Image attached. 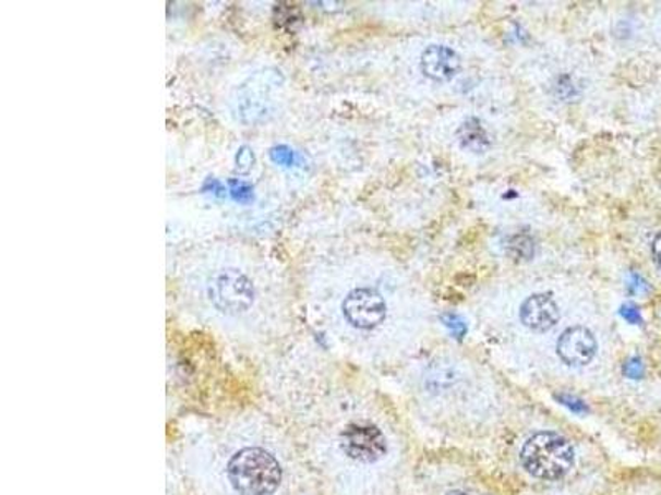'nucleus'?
<instances>
[{
	"label": "nucleus",
	"instance_id": "6",
	"mask_svg": "<svg viewBox=\"0 0 661 495\" xmlns=\"http://www.w3.org/2000/svg\"><path fill=\"white\" fill-rule=\"evenodd\" d=\"M342 314L354 329L372 330L384 323L387 307L374 289H354L342 302Z\"/></svg>",
	"mask_w": 661,
	"mask_h": 495
},
{
	"label": "nucleus",
	"instance_id": "7",
	"mask_svg": "<svg viewBox=\"0 0 661 495\" xmlns=\"http://www.w3.org/2000/svg\"><path fill=\"white\" fill-rule=\"evenodd\" d=\"M596 337L586 327H570L557 342V353L567 365H586L596 355Z\"/></svg>",
	"mask_w": 661,
	"mask_h": 495
},
{
	"label": "nucleus",
	"instance_id": "14",
	"mask_svg": "<svg viewBox=\"0 0 661 495\" xmlns=\"http://www.w3.org/2000/svg\"><path fill=\"white\" fill-rule=\"evenodd\" d=\"M653 256L654 262L658 263V266L661 268V231L658 233V237L654 238L653 241Z\"/></svg>",
	"mask_w": 661,
	"mask_h": 495
},
{
	"label": "nucleus",
	"instance_id": "1",
	"mask_svg": "<svg viewBox=\"0 0 661 495\" xmlns=\"http://www.w3.org/2000/svg\"><path fill=\"white\" fill-rule=\"evenodd\" d=\"M182 455L205 495H308L295 439L252 411L192 431Z\"/></svg>",
	"mask_w": 661,
	"mask_h": 495
},
{
	"label": "nucleus",
	"instance_id": "11",
	"mask_svg": "<svg viewBox=\"0 0 661 495\" xmlns=\"http://www.w3.org/2000/svg\"><path fill=\"white\" fill-rule=\"evenodd\" d=\"M457 382V370L448 362H436L430 366L425 375V387L430 391H445Z\"/></svg>",
	"mask_w": 661,
	"mask_h": 495
},
{
	"label": "nucleus",
	"instance_id": "10",
	"mask_svg": "<svg viewBox=\"0 0 661 495\" xmlns=\"http://www.w3.org/2000/svg\"><path fill=\"white\" fill-rule=\"evenodd\" d=\"M457 137L464 149L471 150L474 154H483L491 146L490 136H488L480 119L477 118L467 119L458 130Z\"/></svg>",
	"mask_w": 661,
	"mask_h": 495
},
{
	"label": "nucleus",
	"instance_id": "3",
	"mask_svg": "<svg viewBox=\"0 0 661 495\" xmlns=\"http://www.w3.org/2000/svg\"><path fill=\"white\" fill-rule=\"evenodd\" d=\"M336 451L356 466H372L387 455V438L377 424L368 420H349L336 431Z\"/></svg>",
	"mask_w": 661,
	"mask_h": 495
},
{
	"label": "nucleus",
	"instance_id": "4",
	"mask_svg": "<svg viewBox=\"0 0 661 495\" xmlns=\"http://www.w3.org/2000/svg\"><path fill=\"white\" fill-rule=\"evenodd\" d=\"M207 299L215 313L226 319L239 321L255 304V286L243 273L223 269L208 281Z\"/></svg>",
	"mask_w": 661,
	"mask_h": 495
},
{
	"label": "nucleus",
	"instance_id": "13",
	"mask_svg": "<svg viewBox=\"0 0 661 495\" xmlns=\"http://www.w3.org/2000/svg\"><path fill=\"white\" fill-rule=\"evenodd\" d=\"M273 159L277 160L278 164H285V166H291L293 164V154L285 147H278L277 150L272 153Z\"/></svg>",
	"mask_w": 661,
	"mask_h": 495
},
{
	"label": "nucleus",
	"instance_id": "8",
	"mask_svg": "<svg viewBox=\"0 0 661 495\" xmlns=\"http://www.w3.org/2000/svg\"><path fill=\"white\" fill-rule=\"evenodd\" d=\"M521 321L534 333L553 329L560 321V307L551 295L534 294L526 299L521 307Z\"/></svg>",
	"mask_w": 661,
	"mask_h": 495
},
{
	"label": "nucleus",
	"instance_id": "15",
	"mask_svg": "<svg viewBox=\"0 0 661 495\" xmlns=\"http://www.w3.org/2000/svg\"><path fill=\"white\" fill-rule=\"evenodd\" d=\"M622 314H624V317H627L628 321H632V323H637V321L640 319L637 309L628 307V305L627 307L622 309Z\"/></svg>",
	"mask_w": 661,
	"mask_h": 495
},
{
	"label": "nucleus",
	"instance_id": "12",
	"mask_svg": "<svg viewBox=\"0 0 661 495\" xmlns=\"http://www.w3.org/2000/svg\"><path fill=\"white\" fill-rule=\"evenodd\" d=\"M444 323L447 324V326L450 327V329L454 330L457 336H464L465 329H467L464 321H461L460 317L455 316V314H445Z\"/></svg>",
	"mask_w": 661,
	"mask_h": 495
},
{
	"label": "nucleus",
	"instance_id": "16",
	"mask_svg": "<svg viewBox=\"0 0 661 495\" xmlns=\"http://www.w3.org/2000/svg\"><path fill=\"white\" fill-rule=\"evenodd\" d=\"M448 495H471V494H468V492L455 491V492H450V494H448Z\"/></svg>",
	"mask_w": 661,
	"mask_h": 495
},
{
	"label": "nucleus",
	"instance_id": "9",
	"mask_svg": "<svg viewBox=\"0 0 661 495\" xmlns=\"http://www.w3.org/2000/svg\"><path fill=\"white\" fill-rule=\"evenodd\" d=\"M461 60L452 48L432 45L422 55V70L435 82H448L460 72Z\"/></svg>",
	"mask_w": 661,
	"mask_h": 495
},
{
	"label": "nucleus",
	"instance_id": "2",
	"mask_svg": "<svg viewBox=\"0 0 661 495\" xmlns=\"http://www.w3.org/2000/svg\"><path fill=\"white\" fill-rule=\"evenodd\" d=\"M521 462L534 478L557 481L573 469L574 449L564 436L542 431L522 446Z\"/></svg>",
	"mask_w": 661,
	"mask_h": 495
},
{
	"label": "nucleus",
	"instance_id": "5",
	"mask_svg": "<svg viewBox=\"0 0 661 495\" xmlns=\"http://www.w3.org/2000/svg\"><path fill=\"white\" fill-rule=\"evenodd\" d=\"M284 79L277 70H263L250 76L239 86L232 99V109L237 119L243 124H256L265 121L273 111L275 93L280 88Z\"/></svg>",
	"mask_w": 661,
	"mask_h": 495
}]
</instances>
